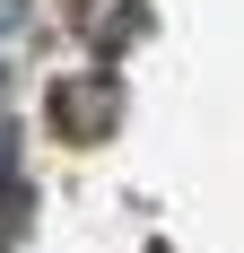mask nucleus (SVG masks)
Instances as JSON below:
<instances>
[{"mask_svg": "<svg viewBox=\"0 0 244 253\" xmlns=\"http://www.w3.org/2000/svg\"><path fill=\"white\" fill-rule=\"evenodd\" d=\"M26 26V0H0V35H18Z\"/></svg>", "mask_w": 244, "mask_h": 253, "instance_id": "4", "label": "nucleus"}, {"mask_svg": "<svg viewBox=\"0 0 244 253\" xmlns=\"http://www.w3.org/2000/svg\"><path fill=\"white\" fill-rule=\"evenodd\" d=\"M52 114H61L70 131H96V123H114V87H105V79H96V96H79V87H61V96H52Z\"/></svg>", "mask_w": 244, "mask_h": 253, "instance_id": "2", "label": "nucleus"}, {"mask_svg": "<svg viewBox=\"0 0 244 253\" xmlns=\"http://www.w3.org/2000/svg\"><path fill=\"white\" fill-rule=\"evenodd\" d=\"M140 0H96V9H87V35H96V44H131V35H140Z\"/></svg>", "mask_w": 244, "mask_h": 253, "instance_id": "1", "label": "nucleus"}, {"mask_svg": "<svg viewBox=\"0 0 244 253\" xmlns=\"http://www.w3.org/2000/svg\"><path fill=\"white\" fill-rule=\"evenodd\" d=\"M26 210H35V192H26V183L9 175V183H0V253H9V245L26 236Z\"/></svg>", "mask_w": 244, "mask_h": 253, "instance_id": "3", "label": "nucleus"}]
</instances>
